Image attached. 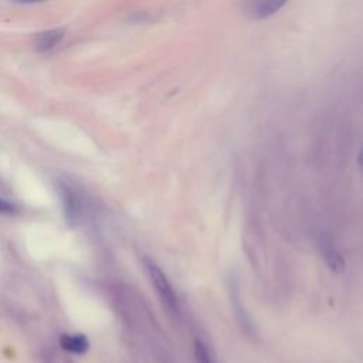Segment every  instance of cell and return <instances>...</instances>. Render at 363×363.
<instances>
[{
    "label": "cell",
    "mask_w": 363,
    "mask_h": 363,
    "mask_svg": "<svg viewBox=\"0 0 363 363\" xmlns=\"http://www.w3.org/2000/svg\"><path fill=\"white\" fill-rule=\"evenodd\" d=\"M143 267L147 274V278L155 288L156 295L159 296L160 302L166 306V309L173 313V315H180V302L177 298V294L169 281L167 275L163 272V269L152 259L145 258L143 259Z\"/></svg>",
    "instance_id": "1"
},
{
    "label": "cell",
    "mask_w": 363,
    "mask_h": 363,
    "mask_svg": "<svg viewBox=\"0 0 363 363\" xmlns=\"http://www.w3.org/2000/svg\"><path fill=\"white\" fill-rule=\"evenodd\" d=\"M288 0H244L242 10L252 20H265L285 7Z\"/></svg>",
    "instance_id": "2"
},
{
    "label": "cell",
    "mask_w": 363,
    "mask_h": 363,
    "mask_svg": "<svg viewBox=\"0 0 363 363\" xmlns=\"http://www.w3.org/2000/svg\"><path fill=\"white\" fill-rule=\"evenodd\" d=\"M60 193L62 197V206H64L67 220L74 221L79 216V206H81L79 196L72 189V186H69L67 183L60 184Z\"/></svg>",
    "instance_id": "3"
},
{
    "label": "cell",
    "mask_w": 363,
    "mask_h": 363,
    "mask_svg": "<svg viewBox=\"0 0 363 363\" xmlns=\"http://www.w3.org/2000/svg\"><path fill=\"white\" fill-rule=\"evenodd\" d=\"M64 35H65L64 30L61 28H52V30L38 33L34 37V48L38 52H48L62 41Z\"/></svg>",
    "instance_id": "4"
},
{
    "label": "cell",
    "mask_w": 363,
    "mask_h": 363,
    "mask_svg": "<svg viewBox=\"0 0 363 363\" xmlns=\"http://www.w3.org/2000/svg\"><path fill=\"white\" fill-rule=\"evenodd\" d=\"M60 345L64 350L75 354H82L89 347V342L82 333H62L60 337Z\"/></svg>",
    "instance_id": "5"
},
{
    "label": "cell",
    "mask_w": 363,
    "mask_h": 363,
    "mask_svg": "<svg viewBox=\"0 0 363 363\" xmlns=\"http://www.w3.org/2000/svg\"><path fill=\"white\" fill-rule=\"evenodd\" d=\"M193 353H194V362L196 363H216V359H214L208 345L200 337L194 339Z\"/></svg>",
    "instance_id": "6"
},
{
    "label": "cell",
    "mask_w": 363,
    "mask_h": 363,
    "mask_svg": "<svg viewBox=\"0 0 363 363\" xmlns=\"http://www.w3.org/2000/svg\"><path fill=\"white\" fill-rule=\"evenodd\" d=\"M322 254L323 258L326 259V264L333 269V271H340L343 268V259L342 255L337 252V250L329 244L322 245Z\"/></svg>",
    "instance_id": "7"
},
{
    "label": "cell",
    "mask_w": 363,
    "mask_h": 363,
    "mask_svg": "<svg viewBox=\"0 0 363 363\" xmlns=\"http://www.w3.org/2000/svg\"><path fill=\"white\" fill-rule=\"evenodd\" d=\"M14 211H16V206L0 196V214H13Z\"/></svg>",
    "instance_id": "8"
},
{
    "label": "cell",
    "mask_w": 363,
    "mask_h": 363,
    "mask_svg": "<svg viewBox=\"0 0 363 363\" xmlns=\"http://www.w3.org/2000/svg\"><path fill=\"white\" fill-rule=\"evenodd\" d=\"M21 1H38V0H21Z\"/></svg>",
    "instance_id": "9"
}]
</instances>
